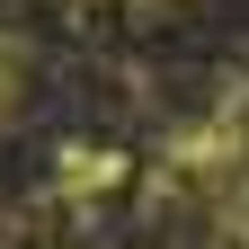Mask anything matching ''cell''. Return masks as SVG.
<instances>
[{"label": "cell", "mask_w": 249, "mask_h": 249, "mask_svg": "<svg viewBox=\"0 0 249 249\" xmlns=\"http://www.w3.org/2000/svg\"><path fill=\"white\" fill-rule=\"evenodd\" d=\"M18 98H27V45H18V36H0V124L18 116Z\"/></svg>", "instance_id": "obj_1"}]
</instances>
